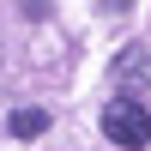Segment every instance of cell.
I'll return each instance as SVG.
<instances>
[{
    "instance_id": "7a4b0ae2",
    "label": "cell",
    "mask_w": 151,
    "mask_h": 151,
    "mask_svg": "<svg viewBox=\"0 0 151 151\" xmlns=\"http://www.w3.org/2000/svg\"><path fill=\"white\" fill-rule=\"evenodd\" d=\"M109 85H121V103H139V91H145V48L139 42L109 67Z\"/></svg>"
},
{
    "instance_id": "6da1fadb",
    "label": "cell",
    "mask_w": 151,
    "mask_h": 151,
    "mask_svg": "<svg viewBox=\"0 0 151 151\" xmlns=\"http://www.w3.org/2000/svg\"><path fill=\"white\" fill-rule=\"evenodd\" d=\"M103 133L115 139L121 151H145V139H151V115H145V103H109L103 109Z\"/></svg>"
},
{
    "instance_id": "3957f363",
    "label": "cell",
    "mask_w": 151,
    "mask_h": 151,
    "mask_svg": "<svg viewBox=\"0 0 151 151\" xmlns=\"http://www.w3.org/2000/svg\"><path fill=\"white\" fill-rule=\"evenodd\" d=\"M6 127H12V139H36V133H48V115L42 109H18Z\"/></svg>"
}]
</instances>
